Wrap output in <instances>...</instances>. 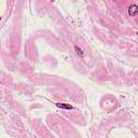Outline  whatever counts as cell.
I'll return each instance as SVG.
<instances>
[{"label":"cell","instance_id":"obj_1","mask_svg":"<svg viewBox=\"0 0 138 138\" xmlns=\"http://www.w3.org/2000/svg\"><path fill=\"white\" fill-rule=\"evenodd\" d=\"M128 15L132 16V17H134L138 14V6L136 3H132L130 7H128Z\"/></svg>","mask_w":138,"mask_h":138},{"label":"cell","instance_id":"obj_2","mask_svg":"<svg viewBox=\"0 0 138 138\" xmlns=\"http://www.w3.org/2000/svg\"><path fill=\"white\" fill-rule=\"evenodd\" d=\"M55 106H56L57 108H61V109H65V110H72L73 107L71 105L69 104H61V103H56L55 104Z\"/></svg>","mask_w":138,"mask_h":138},{"label":"cell","instance_id":"obj_3","mask_svg":"<svg viewBox=\"0 0 138 138\" xmlns=\"http://www.w3.org/2000/svg\"><path fill=\"white\" fill-rule=\"evenodd\" d=\"M75 50H76V52H77V54H78V56L79 57H81V58H83L84 57V53H83V51L78 47V45H75Z\"/></svg>","mask_w":138,"mask_h":138},{"label":"cell","instance_id":"obj_4","mask_svg":"<svg viewBox=\"0 0 138 138\" xmlns=\"http://www.w3.org/2000/svg\"><path fill=\"white\" fill-rule=\"evenodd\" d=\"M136 35H137V36H138V31H137V34H136Z\"/></svg>","mask_w":138,"mask_h":138}]
</instances>
